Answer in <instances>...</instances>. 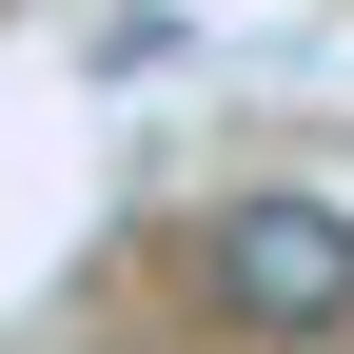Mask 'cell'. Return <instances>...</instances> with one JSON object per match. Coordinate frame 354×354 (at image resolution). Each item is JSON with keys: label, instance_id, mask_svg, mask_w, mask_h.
<instances>
[{"label": "cell", "instance_id": "6da1fadb", "mask_svg": "<svg viewBox=\"0 0 354 354\" xmlns=\"http://www.w3.org/2000/svg\"><path fill=\"white\" fill-rule=\"evenodd\" d=\"M197 276H216L236 335H354V216L335 197H236L197 236Z\"/></svg>", "mask_w": 354, "mask_h": 354}]
</instances>
